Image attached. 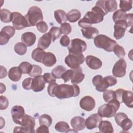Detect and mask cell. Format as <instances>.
Segmentation results:
<instances>
[{
    "label": "cell",
    "mask_w": 133,
    "mask_h": 133,
    "mask_svg": "<svg viewBox=\"0 0 133 133\" xmlns=\"http://www.w3.org/2000/svg\"><path fill=\"white\" fill-rule=\"evenodd\" d=\"M66 71L65 67L62 65H57L54 68L51 72V74L55 78H61L63 74Z\"/></svg>",
    "instance_id": "obj_33"
},
{
    "label": "cell",
    "mask_w": 133,
    "mask_h": 133,
    "mask_svg": "<svg viewBox=\"0 0 133 133\" xmlns=\"http://www.w3.org/2000/svg\"><path fill=\"white\" fill-rule=\"evenodd\" d=\"M73 70L74 73L71 79V83L73 84L81 83L85 78V74L83 73L82 68L79 66Z\"/></svg>",
    "instance_id": "obj_24"
},
{
    "label": "cell",
    "mask_w": 133,
    "mask_h": 133,
    "mask_svg": "<svg viewBox=\"0 0 133 133\" xmlns=\"http://www.w3.org/2000/svg\"><path fill=\"white\" fill-rule=\"evenodd\" d=\"M22 74H29L33 67V65L26 61L21 62L18 66Z\"/></svg>",
    "instance_id": "obj_39"
},
{
    "label": "cell",
    "mask_w": 133,
    "mask_h": 133,
    "mask_svg": "<svg viewBox=\"0 0 133 133\" xmlns=\"http://www.w3.org/2000/svg\"><path fill=\"white\" fill-rule=\"evenodd\" d=\"M52 42L51 37L48 32L43 35L39 39L38 42V47L43 49H47Z\"/></svg>",
    "instance_id": "obj_22"
},
{
    "label": "cell",
    "mask_w": 133,
    "mask_h": 133,
    "mask_svg": "<svg viewBox=\"0 0 133 133\" xmlns=\"http://www.w3.org/2000/svg\"><path fill=\"white\" fill-rule=\"evenodd\" d=\"M44 80L46 83H51L53 82H56V78L52 76V75L50 73H45L43 75Z\"/></svg>",
    "instance_id": "obj_52"
},
{
    "label": "cell",
    "mask_w": 133,
    "mask_h": 133,
    "mask_svg": "<svg viewBox=\"0 0 133 133\" xmlns=\"http://www.w3.org/2000/svg\"><path fill=\"white\" fill-rule=\"evenodd\" d=\"M79 94L80 89L76 84L69 85L62 84L57 86L54 96L58 99H62L75 97L78 96Z\"/></svg>",
    "instance_id": "obj_1"
},
{
    "label": "cell",
    "mask_w": 133,
    "mask_h": 133,
    "mask_svg": "<svg viewBox=\"0 0 133 133\" xmlns=\"http://www.w3.org/2000/svg\"><path fill=\"white\" fill-rule=\"evenodd\" d=\"M8 105H9V101L7 98L4 96H0V109L2 110H5L7 108Z\"/></svg>",
    "instance_id": "obj_50"
},
{
    "label": "cell",
    "mask_w": 133,
    "mask_h": 133,
    "mask_svg": "<svg viewBox=\"0 0 133 133\" xmlns=\"http://www.w3.org/2000/svg\"><path fill=\"white\" fill-rule=\"evenodd\" d=\"M37 30L41 33H45L48 29L47 24L44 21H41L36 25Z\"/></svg>",
    "instance_id": "obj_47"
},
{
    "label": "cell",
    "mask_w": 133,
    "mask_h": 133,
    "mask_svg": "<svg viewBox=\"0 0 133 133\" xmlns=\"http://www.w3.org/2000/svg\"><path fill=\"white\" fill-rule=\"evenodd\" d=\"M81 31L83 36L87 39H94L99 33V30L97 28L92 26L82 29Z\"/></svg>",
    "instance_id": "obj_23"
},
{
    "label": "cell",
    "mask_w": 133,
    "mask_h": 133,
    "mask_svg": "<svg viewBox=\"0 0 133 133\" xmlns=\"http://www.w3.org/2000/svg\"><path fill=\"white\" fill-rule=\"evenodd\" d=\"M128 25L125 20L118 21L115 22L114 25V37L116 39H119L124 37Z\"/></svg>",
    "instance_id": "obj_13"
},
{
    "label": "cell",
    "mask_w": 133,
    "mask_h": 133,
    "mask_svg": "<svg viewBox=\"0 0 133 133\" xmlns=\"http://www.w3.org/2000/svg\"><path fill=\"white\" fill-rule=\"evenodd\" d=\"M70 124L73 129L78 132L85 128V119L81 116H75L71 119Z\"/></svg>",
    "instance_id": "obj_19"
},
{
    "label": "cell",
    "mask_w": 133,
    "mask_h": 133,
    "mask_svg": "<svg viewBox=\"0 0 133 133\" xmlns=\"http://www.w3.org/2000/svg\"><path fill=\"white\" fill-rule=\"evenodd\" d=\"M113 51H114L115 55L119 58H123L126 55L124 48L117 44L114 46Z\"/></svg>",
    "instance_id": "obj_42"
},
{
    "label": "cell",
    "mask_w": 133,
    "mask_h": 133,
    "mask_svg": "<svg viewBox=\"0 0 133 133\" xmlns=\"http://www.w3.org/2000/svg\"><path fill=\"white\" fill-rule=\"evenodd\" d=\"M55 129L57 131L61 132H68L71 131L69 124L63 121L57 123L55 126Z\"/></svg>",
    "instance_id": "obj_32"
},
{
    "label": "cell",
    "mask_w": 133,
    "mask_h": 133,
    "mask_svg": "<svg viewBox=\"0 0 133 133\" xmlns=\"http://www.w3.org/2000/svg\"><path fill=\"white\" fill-rule=\"evenodd\" d=\"M58 85L56 82L50 83L47 87V92L48 95L51 97H55L54 94L56 89Z\"/></svg>",
    "instance_id": "obj_48"
},
{
    "label": "cell",
    "mask_w": 133,
    "mask_h": 133,
    "mask_svg": "<svg viewBox=\"0 0 133 133\" xmlns=\"http://www.w3.org/2000/svg\"><path fill=\"white\" fill-rule=\"evenodd\" d=\"M8 77L13 82L19 81L21 77L22 73L18 66H14L10 69L8 73Z\"/></svg>",
    "instance_id": "obj_27"
},
{
    "label": "cell",
    "mask_w": 133,
    "mask_h": 133,
    "mask_svg": "<svg viewBox=\"0 0 133 133\" xmlns=\"http://www.w3.org/2000/svg\"><path fill=\"white\" fill-rule=\"evenodd\" d=\"M103 98L105 102H108L110 100L115 98V92L112 90H105L103 91Z\"/></svg>",
    "instance_id": "obj_43"
},
{
    "label": "cell",
    "mask_w": 133,
    "mask_h": 133,
    "mask_svg": "<svg viewBox=\"0 0 133 133\" xmlns=\"http://www.w3.org/2000/svg\"><path fill=\"white\" fill-rule=\"evenodd\" d=\"M128 116L124 113L120 112L116 113L114 115V119L116 123L119 126L121 122L126 117H127Z\"/></svg>",
    "instance_id": "obj_51"
},
{
    "label": "cell",
    "mask_w": 133,
    "mask_h": 133,
    "mask_svg": "<svg viewBox=\"0 0 133 133\" xmlns=\"http://www.w3.org/2000/svg\"><path fill=\"white\" fill-rule=\"evenodd\" d=\"M45 53L46 52L44 49L38 47L32 51L31 57L35 61L42 63Z\"/></svg>",
    "instance_id": "obj_28"
},
{
    "label": "cell",
    "mask_w": 133,
    "mask_h": 133,
    "mask_svg": "<svg viewBox=\"0 0 133 133\" xmlns=\"http://www.w3.org/2000/svg\"><path fill=\"white\" fill-rule=\"evenodd\" d=\"M79 106L83 110L86 111H91L96 106V102L92 97L86 96L81 99Z\"/></svg>",
    "instance_id": "obj_15"
},
{
    "label": "cell",
    "mask_w": 133,
    "mask_h": 133,
    "mask_svg": "<svg viewBox=\"0 0 133 133\" xmlns=\"http://www.w3.org/2000/svg\"><path fill=\"white\" fill-rule=\"evenodd\" d=\"M94 43L97 47L103 49L108 52L113 51L114 46L117 44L115 40L103 34L97 35L94 38Z\"/></svg>",
    "instance_id": "obj_4"
},
{
    "label": "cell",
    "mask_w": 133,
    "mask_h": 133,
    "mask_svg": "<svg viewBox=\"0 0 133 133\" xmlns=\"http://www.w3.org/2000/svg\"><path fill=\"white\" fill-rule=\"evenodd\" d=\"M105 8L108 12H113L116 10L117 8V2L115 0L105 1L104 3Z\"/></svg>",
    "instance_id": "obj_37"
},
{
    "label": "cell",
    "mask_w": 133,
    "mask_h": 133,
    "mask_svg": "<svg viewBox=\"0 0 133 133\" xmlns=\"http://www.w3.org/2000/svg\"><path fill=\"white\" fill-rule=\"evenodd\" d=\"M21 126H16L15 127L14 132H29L33 133L35 132L34 127L35 126V121L34 117L25 114L23 118L20 125Z\"/></svg>",
    "instance_id": "obj_6"
},
{
    "label": "cell",
    "mask_w": 133,
    "mask_h": 133,
    "mask_svg": "<svg viewBox=\"0 0 133 133\" xmlns=\"http://www.w3.org/2000/svg\"><path fill=\"white\" fill-rule=\"evenodd\" d=\"M1 20L4 23H9L11 21L12 12L7 9H1L0 12Z\"/></svg>",
    "instance_id": "obj_31"
},
{
    "label": "cell",
    "mask_w": 133,
    "mask_h": 133,
    "mask_svg": "<svg viewBox=\"0 0 133 133\" xmlns=\"http://www.w3.org/2000/svg\"><path fill=\"white\" fill-rule=\"evenodd\" d=\"M132 1H120L119 8L122 10L126 12L130 10L132 8Z\"/></svg>",
    "instance_id": "obj_40"
},
{
    "label": "cell",
    "mask_w": 133,
    "mask_h": 133,
    "mask_svg": "<svg viewBox=\"0 0 133 133\" xmlns=\"http://www.w3.org/2000/svg\"><path fill=\"white\" fill-rule=\"evenodd\" d=\"M132 126V121L129 119L128 117L124 118L120 123L119 126L121 127L122 129L125 131H128L129 130Z\"/></svg>",
    "instance_id": "obj_41"
},
{
    "label": "cell",
    "mask_w": 133,
    "mask_h": 133,
    "mask_svg": "<svg viewBox=\"0 0 133 133\" xmlns=\"http://www.w3.org/2000/svg\"><path fill=\"white\" fill-rule=\"evenodd\" d=\"M12 121L17 124L21 125L23 117L25 115L24 109L21 105H15L11 110Z\"/></svg>",
    "instance_id": "obj_12"
},
{
    "label": "cell",
    "mask_w": 133,
    "mask_h": 133,
    "mask_svg": "<svg viewBox=\"0 0 133 133\" xmlns=\"http://www.w3.org/2000/svg\"><path fill=\"white\" fill-rule=\"evenodd\" d=\"M15 33V29L13 26L7 25L3 27L0 32V45L6 44Z\"/></svg>",
    "instance_id": "obj_11"
},
{
    "label": "cell",
    "mask_w": 133,
    "mask_h": 133,
    "mask_svg": "<svg viewBox=\"0 0 133 133\" xmlns=\"http://www.w3.org/2000/svg\"><path fill=\"white\" fill-rule=\"evenodd\" d=\"M14 50L17 54L23 56L26 52L27 47L22 42H18L15 45Z\"/></svg>",
    "instance_id": "obj_35"
},
{
    "label": "cell",
    "mask_w": 133,
    "mask_h": 133,
    "mask_svg": "<svg viewBox=\"0 0 133 133\" xmlns=\"http://www.w3.org/2000/svg\"><path fill=\"white\" fill-rule=\"evenodd\" d=\"M48 33H49L51 37L52 42H54L56 41V39L60 37V36L62 34L61 30L60 29V28H58L57 26L51 27L49 31L48 32Z\"/></svg>",
    "instance_id": "obj_38"
},
{
    "label": "cell",
    "mask_w": 133,
    "mask_h": 133,
    "mask_svg": "<svg viewBox=\"0 0 133 133\" xmlns=\"http://www.w3.org/2000/svg\"><path fill=\"white\" fill-rule=\"evenodd\" d=\"M133 21V15L132 14H127L126 19V22L128 25V27H131L132 26Z\"/></svg>",
    "instance_id": "obj_56"
},
{
    "label": "cell",
    "mask_w": 133,
    "mask_h": 133,
    "mask_svg": "<svg viewBox=\"0 0 133 133\" xmlns=\"http://www.w3.org/2000/svg\"><path fill=\"white\" fill-rule=\"evenodd\" d=\"M104 16L100 14L92 11H88L78 22V26L82 29L91 26L92 24L101 22L103 20Z\"/></svg>",
    "instance_id": "obj_3"
},
{
    "label": "cell",
    "mask_w": 133,
    "mask_h": 133,
    "mask_svg": "<svg viewBox=\"0 0 133 133\" xmlns=\"http://www.w3.org/2000/svg\"><path fill=\"white\" fill-rule=\"evenodd\" d=\"M1 92L0 93L2 94L6 90V86L5 85H4L3 83H1Z\"/></svg>",
    "instance_id": "obj_58"
},
{
    "label": "cell",
    "mask_w": 133,
    "mask_h": 133,
    "mask_svg": "<svg viewBox=\"0 0 133 133\" xmlns=\"http://www.w3.org/2000/svg\"><path fill=\"white\" fill-rule=\"evenodd\" d=\"M39 125H44L47 127H49L52 122V118L48 114H44L39 116L38 118Z\"/></svg>",
    "instance_id": "obj_36"
},
{
    "label": "cell",
    "mask_w": 133,
    "mask_h": 133,
    "mask_svg": "<svg viewBox=\"0 0 133 133\" xmlns=\"http://www.w3.org/2000/svg\"><path fill=\"white\" fill-rule=\"evenodd\" d=\"M1 128H2L4 126H5V120L1 117Z\"/></svg>",
    "instance_id": "obj_59"
},
{
    "label": "cell",
    "mask_w": 133,
    "mask_h": 133,
    "mask_svg": "<svg viewBox=\"0 0 133 133\" xmlns=\"http://www.w3.org/2000/svg\"><path fill=\"white\" fill-rule=\"evenodd\" d=\"M35 132H38V133H41V132L48 133L49 132L48 127L44 125H41V126L36 129Z\"/></svg>",
    "instance_id": "obj_55"
},
{
    "label": "cell",
    "mask_w": 133,
    "mask_h": 133,
    "mask_svg": "<svg viewBox=\"0 0 133 133\" xmlns=\"http://www.w3.org/2000/svg\"><path fill=\"white\" fill-rule=\"evenodd\" d=\"M85 61V57L82 54L74 55L69 54L64 59L65 63L71 69H75L83 64Z\"/></svg>",
    "instance_id": "obj_8"
},
{
    "label": "cell",
    "mask_w": 133,
    "mask_h": 133,
    "mask_svg": "<svg viewBox=\"0 0 133 133\" xmlns=\"http://www.w3.org/2000/svg\"><path fill=\"white\" fill-rule=\"evenodd\" d=\"M33 78L31 77H28L24 79L22 83V87L25 90H30L32 86V82Z\"/></svg>",
    "instance_id": "obj_49"
},
{
    "label": "cell",
    "mask_w": 133,
    "mask_h": 133,
    "mask_svg": "<svg viewBox=\"0 0 133 133\" xmlns=\"http://www.w3.org/2000/svg\"><path fill=\"white\" fill-rule=\"evenodd\" d=\"M86 63L87 66L92 70H98L102 65V62L100 59L91 55H88L86 57Z\"/></svg>",
    "instance_id": "obj_18"
},
{
    "label": "cell",
    "mask_w": 133,
    "mask_h": 133,
    "mask_svg": "<svg viewBox=\"0 0 133 133\" xmlns=\"http://www.w3.org/2000/svg\"><path fill=\"white\" fill-rule=\"evenodd\" d=\"M45 83L43 76L39 75L34 77L32 79L31 89L35 92H40L44 89Z\"/></svg>",
    "instance_id": "obj_17"
},
{
    "label": "cell",
    "mask_w": 133,
    "mask_h": 133,
    "mask_svg": "<svg viewBox=\"0 0 133 133\" xmlns=\"http://www.w3.org/2000/svg\"><path fill=\"white\" fill-rule=\"evenodd\" d=\"M121 103H124L127 107H133V94L131 91L123 90L121 95Z\"/></svg>",
    "instance_id": "obj_21"
},
{
    "label": "cell",
    "mask_w": 133,
    "mask_h": 133,
    "mask_svg": "<svg viewBox=\"0 0 133 133\" xmlns=\"http://www.w3.org/2000/svg\"><path fill=\"white\" fill-rule=\"evenodd\" d=\"M73 70H68L62 75L61 78L63 79L64 83H66L70 80H71L73 75Z\"/></svg>",
    "instance_id": "obj_46"
},
{
    "label": "cell",
    "mask_w": 133,
    "mask_h": 133,
    "mask_svg": "<svg viewBox=\"0 0 133 133\" xmlns=\"http://www.w3.org/2000/svg\"><path fill=\"white\" fill-rule=\"evenodd\" d=\"M7 72L6 69L2 65H1V75H0V78L2 79L3 78L7 76Z\"/></svg>",
    "instance_id": "obj_57"
},
{
    "label": "cell",
    "mask_w": 133,
    "mask_h": 133,
    "mask_svg": "<svg viewBox=\"0 0 133 133\" xmlns=\"http://www.w3.org/2000/svg\"><path fill=\"white\" fill-rule=\"evenodd\" d=\"M28 24V27L36 25L38 22L43 21V16L41 8L37 6L31 7L24 16Z\"/></svg>",
    "instance_id": "obj_5"
},
{
    "label": "cell",
    "mask_w": 133,
    "mask_h": 133,
    "mask_svg": "<svg viewBox=\"0 0 133 133\" xmlns=\"http://www.w3.org/2000/svg\"><path fill=\"white\" fill-rule=\"evenodd\" d=\"M87 49L86 42L79 38H74L71 41V45L68 47L69 54L79 55Z\"/></svg>",
    "instance_id": "obj_7"
},
{
    "label": "cell",
    "mask_w": 133,
    "mask_h": 133,
    "mask_svg": "<svg viewBox=\"0 0 133 133\" xmlns=\"http://www.w3.org/2000/svg\"><path fill=\"white\" fill-rule=\"evenodd\" d=\"M102 120V117L98 113L92 114L86 119L85 127L89 130L93 129L98 126L99 123Z\"/></svg>",
    "instance_id": "obj_16"
},
{
    "label": "cell",
    "mask_w": 133,
    "mask_h": 133,
    "mask_svg": "<svg viewBox=\"0 0 133 133\" xmlns=\"http://www.w3.org/2000/svg\"><path fill=\"white\" fill-rule=\"evenodd\" d=\"M60 29L62 34L67 35L71 32L72 27L70 23L65 22L61 24L60 26Z\"/></svg>",
    "instance_id": "obj_45"
},
{
    "label": "cell",
    "mask_w": 133,
    "mask_h": 133,
    "mask_svg": "<svg viewBox=\"0 0 133 133\" xmlns=\"http://www.w3.org/2000/svg\"><path fill=\"white\" fill-rule=\"evenodd\" d=\"M42 73V68L38 65L34 64L33 65V67L31 72L28 74L29 76L31 77H36V76L41 75Z\"/></svg>",
    "instance_id": "obj_44"
},
{
    "label": "cell",
    "mask_w": 133,
    "mask_h": 133,
    "mask_svg": "<svg viewBox=\"0 0 133 133\" xmlns=\"http://www.w3.org/2000/svg\"><path fill=\"white\" fill-rule=\"evenodd\" d=\"M127 14L126 12L122 10L121 9H118L114 12L112 18L114 22L121 20H125L127 17Z\"/></svg>",
    "instance_id": "obj_34"
},
{
    "label": "cell",
    "mask_w": 133,
    "mask_h": 133,
    "mask_svg": "<svg viewBox=\"0 0 133 133\" xmlns=\"http://www.w3.org/2000/svg\"><path fill=\"white\" fill-rule=\"evenodd\" d=\"M104 78L105 79V81H107V83L108 84L109 87L113 86L115 85V84H116L117 83V79L115 77H113V76L109 75V76H107L104 77Z\"/></svg>",
    "instance_id": "obj_53"
},
{
    "label": "cell",
    "mask_w": 133,
    "mask_h": 133,
    "mask_svg": "<svg viewBox=\"0 0 133 133\" xmlns=\"http://www.w3.org/2000/svg\"><path fill=\"white\" fill-rule=\"evenodd\" d=\"M54 17L56 21L61 24L65 23L68 20L65 12L61 9L55 10L54 12Z\"/></svg>",
    "instance_id": "obj_29"
},
{
    "label": "cell",
    "mask_w": 133,
    "mask_h": 133,
    "mask_svg": "<svg viewBox=\"0 0 133 133\" xmlns=\"http://www.w3.org/2000/svg\"><path fill=\"white\" fill-rule=\"evenodd\" d=\"M11 22L15 30H20L28 27V22L25 16L19 12H12Z\"/></svg>",
    "instance_id": "obj_9"
},
{
    "label": "cell",
    "mask_w": 133,
    "mask_h": 133,
    "mask_svg": "<svg viewBox=\"0 0 133 133\" xmlns=\"http://www.w3.org/2000/svg\"><path fill=\"white\" fill-rule=\"evenodd\" d=\"M99 131L102 133H113L114 131L111 123L108 121H101L98 125Z\"/></svg>",
    "instance_id": "obj_26"
},
{
    "label": "cell",
    "mask_w": 133,
    "mask_h": 133,
    "mask_svg": "<svg viewBox=\"0 0 133 133\" xmlns=\"http://www.w3.org/2000/svg\"><path fill=\"white\" fill-rule=\"evenodd\" d=\"M60 44L62 46L68 47L70 45V39L67 35H64L61 37V38L60 39Z\"/></svg>",
    "instance_id": "obj_54"
},
{
    "label": "cell",
    "mask_w": 133,
    "mask_h": 133,
    "mask_svg": "<svg viewBox=\"0 0 133 133\" xmlns=\"http://www.w3.org/2000/svg\"><path fill=\"white\" fill-rule=\"evenodd\" d=\"M56 61L57 59L55 55L51 52H47L44 55L42 63L47 67H51L56 63Z\"/></svg>",
    "instance_id": "obj_25"
},
{
    "label": "cell",
    "mask_w": 133,
    "mask_h": 133,
    "mask_svg": "<svg viewBox=\"0 0 133 133\" xmlns=\"http://www.w3.org/2000/svg\"><path fill=\"white\" fill-rule=\"evenodd\" d=\"M127 64L125 60L123 58H120L114 65L112 69V74L116 77H122L124 76L126 73Z\"/></svg>",
    "instance_id": "obj_10"
},
{
    "label": "cell",
    "mask_w": 133,
    "mask_h": 133,
    "mask_svg": "<svg viewBox=\"0 0 133 133\" xmlns=\"http://www.w3.org/2000/svg\"><path fill=\"white\" fill-rule=\"evenodd\" d=\"M21 41L26 46L30 47L34 44L36 37L34 33L31 32H26L23 33L21 35Z\"/></svg>",
    "instance_id": "obj_20"
},
{
    "label": "cell",
    "mask_w": 133,
    "mask_h": 133,
    "mask_svg": "<svg viewBox=\"0 0 133 133\" xmlns=\"http://www.w3.org/2000/svg\"><path fill=\"white\" fill-rule=\"evenodd\" d=\"M93 85L95 86L96 89L99 92L104 91L109 86L104 77L101 75H97L92 78Z\"/></svg>",
    "instance_id": "obj_14"
},
{
    "label": "cell",
    "mask_w": 133,
    "mask_h": 133,
    "mask_svg": "<svg viewBox=\"0 0 133 133\" xmlns=\"http://www.w3.org/2000/svg\"><path fill=\"white\" fill-rule=\"evenodd\" d=\"M100 106L98 110V114L102 117L110 118L114 116L119 108L120 103L116 99H113L108 102Z\"/></svg>",
    "instance_id": "obj_2"
},
{
    "label": "cell",
    "mask_w": 133,
    "mask_h": 133,
    "mask_svg": "<svg viewBox=\"0 0 133 133\" xmlns=\"http://www.w3.org/2000/svg\"><path fill=\"white\" fill-rule=\"evenodd\" d=\"M67 19L70 22L73 23L78 21L81 17V14L80 11L76 9L71 10L66 14Z\"/></svg>",
    "instance_id": "obj_30"
}]
</instances>
